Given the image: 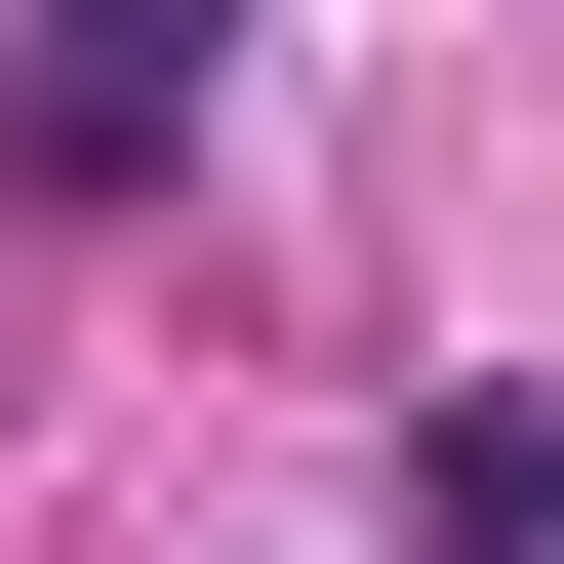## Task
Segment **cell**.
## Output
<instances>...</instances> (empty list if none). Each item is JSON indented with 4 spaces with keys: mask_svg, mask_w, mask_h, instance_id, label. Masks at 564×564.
I'll return each instance as SVG.
<instances>
[{
    "mask_svg": "<svg viewBox=\"0 0 564 564\" xmlns=\"http://www.w3.org/2000/svg\"><path fill=\"white\" fill-rule=\"evenodd\" d=\"M403 564H564V403H403Z\"/></svg>",
    "mask_w": 564,
    "mask_h": 564,
    "instance_id": "2",
    "label": "cell"
},
{
    "mask_svg": "<svg viewBox=\"0 0 564 564\" xmlns=\"http://www.w3.org/2000/svg\"><path fill=\"white\" fill-rule=\"evenodd\" d=\"M202 82H242V0H41V202H121V162H202Z\"/></svg>",
    "mask_w": 564,
    "mask_h": 564,
    "instance_id": "1",
    "label": "cell"
}]
</instances>
